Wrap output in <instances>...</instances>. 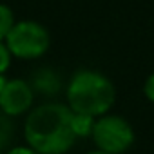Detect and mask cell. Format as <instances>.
Returning <instances> with one entry per match:
<instances>
[{"mask_svg": "<svg viewBox=\"0 0 154 154\" xmlns=\"http://www.w3.org/2000/svg\"><path fill=\"white\" fill-rule=\"evenodd\" d=\"M15 26V17H13V11L0 4V40H6V36L9 35V31L13 29Z\"/></svg>", "mask_w": 154, "mask_h": 154, "instance_id": "ba28073f", "label": "cell"}, {"mask_svg": "<svg viewBox=\"0 0 154 154\" xmlns=\"http://www.w3.org/2000/svg\"><path fill=\"white\" fill-rule=\"evenodd\" d=\"M71 125L76 136H87L93 134V127H94V120L91 114H84V112H74L72 111V118H71Z\"/></svg>", "mask_w": 154, "mask_h": 154, "instance_id": "52a82bcc", "label": "cell"}, {"mask_svg": "<svg viewBox=\"0 0 154 154\" xmlns=\"http://www.w3.org/2000/svg\"><path fill=\"white\" fill-rule=\"evenodd\" d=\"M9 62H11V53L8 45L2 44V40H0V74H4V71L9 67Z\"/></svg>", "mask_w": 154, "mask_h": 154, "instance_id": "30bf717a", "label": "cell"}, {"mask_svg": "<svg viewBox=\"0 0 154 154\" xmlns=\"http://www.w3.org/2000/svg\"><path fill=\"white\" fill-rule=\"evenodd\" d=\"M4 85H6V78H4V76H2V74H0V91H2V89H4Z\"/></svg>", "mask_w": 154, "mask_h": 154, "instance_id": "4fadbf2b", "label": "cell"}, {"mask_svg": "<svg viewBox=\"0 0 154 154\" xmlns=\"http://www.w3.org/2000/svg\"><path fill=\"white\" fill-rule=\"evenodd\" d=\"M93 138L96 145L111 154H120L132 145L134 134L131 125L120 116H103L94 122Z\"/></svg>", "mask_w": 154, "mask_h": 154, "instance_id": "277c9868", "label": "cell"}, {"mask_svg": "<svg viewBox=\"0 0 154 154\" xmlns=\"http://www.w3.org/2000/svg\"><path fill=\"white\" fill-rule=\"evenodd\" d=\"M33 103V91L24 80H9L0 91V109L8 116H18Z\"/></svg>", "mask_w": 154, "mask_h": 154, "instance_id": "5b68a950", "label": "cell"}, {"mask_svg": "<svg viewBox=\"0 0 154 154\" xmlns=\"http://www.w3.org/2000/svg\"><path fill=\"white\" fill-rule=\"evenodd\" d=\"M8 114L4 112V114H0V143H8L9 141V138H11V134H13V127H11V123H9V120L6 118Z\"/></svg>", "mask_w": 154, "mask_h": 154, "instance_id": "9c48e42d", "label": "cell"}, {"mask_svg": "<svg viewBox=\"0 0 154 154\" xmlns=\"http://www.w3.org/2000/svg\"><path fill=\"white\" fill-rule=\"evenodd\" d=\"M89 154H111V152H105V150L100 149V150H94V152H89Z\"/></svg>", "mask_w": 154, "mask_h": 154, "instance_id": "5bb4252c", "label": "cell"}, {"mask_svg": "<svg viewBox=\"0 0 154 154\" xmlns=\"http://www.w3.org/2000/svg\"><path fill=\"white\" fill-rule=\"evenodd\" d=\"M143 91H145V96H147L150 102H154V74H150L149 78H147Z\"/></svg>", "mask_w": 154, "mask_h": 154, "instance_id": "8fae6325", "label": "cell"}, {"mask_svg": "<svg viewBox=\"0 0 154 154\" xmlns=\"http://www.w3.org/2000/svg\"><path fill=\"white\" fill-rule=\"evenodd\" d=\"M67 100L71 111L98 116L107 112L114 103V87L100 72L80 71L69 82Z\"/></svg>", "mask_w": 154, "mask_h": 154, "instance_id": "7a4b0ae2", "label": "cell"}, {"mask_svg": "<svg viewBox=\"0 0 154 154\" xmlns=\"http://www.w3.org/2000/svg\"><path fill=\"white\" fill-rule=\"evenodd\" d=\"M33 85L36 87V91L40 93H45V94H53L60 89V80L58 76L53 72V71H40L35 80H33Z\"/></svg>", "mask_w": 154, "mask_h": 154, "instance_id": "8992f818", "label": "cell"}, {"mask_svg": "<svg viewBox=\"0 0 154 154\" xmlns=\"http://www.w3.org/2000/svg\"><path fill=\"white\" fill-rule=\"evenodd\" d=\"M0 150H2V143H0Z\"/></svg>", "mask_w": 154, "mask_h": 154, "instance_id": "9a60e30c", "label": "cell"}, {"mask_svg": "<svg viewBox=\"0 0 154 154\" xmlns=\"http://www.w3.org/2000/svg\"><path fill=\"white\" fill-rule=\"evenodd\" d=\"M9 154H40V152L35 150L33 147L31 149H27V147H15V149L9 150Z\"/></svg>", "mask_w": 154, "mask_h": 154, "instance_id": "7c38bea8", "label": "cell"}, {"mask_svg": "<svg viewBox=\"0 0 154 154\" xmlns=\"http://www.w3.org/2000/svg\"><path fill=\"white\" fill-rule=\"evenodd\" d=\"M72 111L60 103H45L26 120V140L40 154H62L76 140L71 125Z\"/></svg>", "mask_w": 154, "mask_h": 154, "instance_id": "6da1fadb", "label": "cell"}, {"mask_svg": "<svg viewBox=\"0 0 154 154\" xmlns=\"http://www.w3.org/2000/svg\"><path fill=\"white\" fill-rule=\"evenodd\" d=\"M6 45L11 54L18 58H38L42 56L49 45H51V36L44 26L38 22H15L13 29L6 36Z\"/></svg>", "mask_w": 154, "mask_h": 154, "instance_id": "3957f363", "label": "cell"}]
</instances>
